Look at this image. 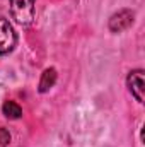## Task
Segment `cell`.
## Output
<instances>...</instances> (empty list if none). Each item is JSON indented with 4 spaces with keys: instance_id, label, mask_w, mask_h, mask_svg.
I'll list each match as a JSON object with an SVG mask.
<instances>
[{
    "instance_id": "5",
    "label": "cell",
    "mask_w": 145,
    "mask_h": 147,
    "mask_svg": "<svg viewBox=\"0 0 145 147\" xmlns=\"http://www.w3.org/2000/svg\"><path fill=\"white\" fill-rule=\"evenodd\" d=\"M55 82H56V69H53V67H50V69H46L44 72L41 74V79H39V87H38V91L41 92V94H44V92H48L53 86H55Z\"/></svg>"
},
{
    "instance_id": "7",
    "label": "cell",
    "mask_w": 145,
    "mask_h": 147,
    "mask_svg": "<svg viewBox=\"0 0 145 147\" xmlns=\"http://www.w3.org/2000/svg\"><path fill=\"white\" fill-rule=\"evenodd\" d=\"M10 142V134L3 127H0V147H7Z\"/></svg>"
},
{
    "instance_id": "4",
    "label": "cell",
    "mask_w": 145,
    "mask_h": 147,
    "mask_svg": "<svg viewBox=\"0 0 145 147\" xmlns=\"http://www.w3.org/2000/svg\"><path fill=\"white\" fill-rule=\"evenodd\" d=\"M133 17H135L133 12L128 10V9H123V10L113 14L111 19H109V31H113V33H121V31L128 29V28L133 24Z\"/></svg>"
},
{
    "instance_id": "2",
    "label": "cell",
    "mask_w": 145,
    "mask_h": 147,
    "mask_svg": "<svg viewBox=\"0 0 145 147\" xmlns=\"http://www.w3.org/2000/svg\"><path fill=\"white\" fill-rule=\"evenodd\" d=\"M17 46V33L9 19L0 17V55H9Z\"/></svg>"
},
{
    "instance_id": "3",
    "label": "cell",
    "mask_w": 145,
    "mask_h": 147,
    "mask_svg": "<svg viewBox=\"0 0 145 147\" xmlns=\"http://www.w3.org/2000/svg\"><path fill=\"white\" fill-rule=\"evenodd\" d=\"M126 86L132 96L135 98V101L144 103V70L142 69L132 70L126 75Z\"/></svg>"
},
{
    "instance_id": "6",
    "label": "cell",
    "mask_w": 145,
    "mask_h": 147,
    "mask_svg": "<svg viewBox=\"0 0 145 147\" xmlns=\"http://www.w3.org/2000/svg\"><path fill=\"white\" fill-rule=\"evenodd\" d=\"M2 113L9 118V120H19L22 116V108L15 103V101H5L2 105Z\"/></svg>"
},
{
    "instance_id": "1",
    "label": "cell",
    "mask_w": 145,
    "mask_h": 147,
    "mask_svg": "<svg viewBox=\"0 0 145 147\" xmlns=\"http://www.w3.org/2000/svg\"><path fill=\"white\" fill-rule=\"evenodd\" d=\"M9 9L12 19L19 26L28 28L33 24L36 16V0H10Z\"/></svg>"
}]
</instances>
